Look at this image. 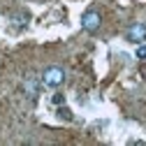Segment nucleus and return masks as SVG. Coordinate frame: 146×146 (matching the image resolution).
Segmentation results:
<instances>
[{"mask_svg": "<svg viewBox=\"0 0 146 146\" xmlns=\"http://www.w3.org/2000/svg\"><path fill=\"white\" fill-rule=\"evenodd\" d=\"M63 81H65V72H63V67H58V65H51V67H46V70L42 72V84L49 86V88H58Z\"/></svg>", "mask_w": 146, "mask_h": 146, "instance_id": "1", "label": "nucleus"}, {"mask_svg": "<svg viewBox=\"0 0 146 146\" xmlns=\"http://www.w3.org/2000/svg\"><path fill=\"white\" fill-rule=\"evenodd\" d=\"M137 58H141V60L146 58V42H141V44L137 46Z\"/></svg>", "mask_w": 146, "mask_h": 146, "instance_id": "7", "label": "nucleus"}, {"mask_svg": "<svg viewBox=\"0 0 146 146\" xmlns=\"http://www.w3.org/2000/svg\"><path fill=\"white\" fill-rule=\"evenodd\" d=\"M125 40L127 42H132V44H141V42H146V26L144 23H132L130 28L125 30Z\"/></svg>", "mask_w": 146, "mask_h": 146, "instance_id": "3", "label": "nucleus"}, {"mask_svg": "<svg viewBox=\"0 0 146 146\" xmlns=\"http://www.w3.org/2000/svg\"><path fill=\"white\" fill-rule=\"evenodd\" d=\"M139 72H141V77H144V79H146V63H144V65H141V70H139Z\"/></svg>", "mask_w": 146, "mask_h": 146, "instance_id": "9", "label": "nucleus"}, {"mask_svg": "<svg viewBox=\"0 0 146 146\" xmlns=\"http://www.w3.org/2000/svg\"><path fill=\"white\" fill-rule=\"evenodd\" d=\"M100 23H102V16H100L98 9H88V12H84V16H81V28H84L86 33H95V30H100Z\"/></svg>", "mask_w": 146, "mask_h": 146, "instance_id": "2", "label": "nucleus"}, {"mask_svg": "<svg viewBox=\"0 0 146 146\" xmlns=\"http://www.w3.org/2000/svg\"><path fill=\"white\" fill-rule=\"evenodd\" d=\"M23 90H26L28 98H35V95L40 93V79L35 77V74H28L26 81H23Z\"/></svg>", "mask_w": 146, "mask_h": 146, "instance_id": "5", "label": "nucleus"}, {"mask_svg": "<svg viewBox=\"0 0 146 146\" xmlns=\"http://www.w3.org/2000/svg\"><path fill=\"white\" fill-rule=\"evenodd\" d=\"M58 116H60L63 121H72V118H74V116H72V111H70L67 107H63V104H60V109H58Z\"/></svg>", "mask_w": 146, "mask_h": 146, "instance_id": "6", "label": "nucleus"}, {"mask_svg": "<svg viewBox=\"0 0 146 146\" xmlns=\"http://www.w3.org/2000/svg\"><path fill=\"white\" fill-rule=\"evenodd\" d=\"M53 104H58V107L65 104V95L63 93H56V95H53Z\"/></svg>", "mask_w": 146, "mask_h": 146, "instance_id": "8", "label": "nucleus"}, {"mask_svg": "<svg viewBox=\"0 0 146 146\" xmlns=\"http://www.w3.org/2000/svg\"><path fill=\"white\" fill-rule=\"evenodd\" d=\"M28 21H30V14H28V12H12V14H9V26L16 28V30L26 28Z\"/></svg>", "mask_w": 146, "mask_h": 146, "instance_id": "4", "label": "nucleus"}]
</instances>
